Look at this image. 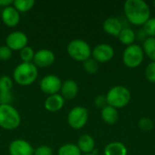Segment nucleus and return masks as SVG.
Here are the masks:
<instances>
[{
    "mask_svg": "<svg viewBox=\"0 0 155 155\" xmlns=\"http://www.w3.org/2000/svg\"><path fill=\"white\" fill-rule=\"evenodd\" d=\"M124 10L127 20L134 25H143L151 16V9L143 0H127Z\"/></svg>",
    "mask_w": 155,
    "mask_h": 155,
    "instance_id": "obj_1",
    "label": "nucleus"
},
{
    "mask_svg": "<svg viewBox=\"0 0 155 155\" xmlns=\"http://www.w3.org/2000/svg\"><path fill=\"white\" fill-rule=\"evenodd\" d=\"M38 76L37 67L33 63H21L14 70L13 80L19 85L27 86L35 83Z\"/></svg>",
    "mask_w": 155,
    "mask_h": 155,
    "instance_id": "obj_2",
    "label": "nucleus"
},
{
    "mask_svg": "<svg viewBox=\"0 0 155 155\" xmlns=\"http://www.w3.org/2000/svg\"><path fill=\"white\" fill-rule=\"evenodd\" d=\"M21 124L18 111L11 104H0V127L5 130H15Z\"/></svg>",
    "mask_w": 155,
    "mask_h": 155,
    "instance_id": "obj_3",
    "label": "nucleus"
},
{
    "mask_svg": "<svg viewBox=\"0 0 155 155\" xmlns=\"http://www.w3.org/2000/svg\"><path fill=\"white\" fill-rule=\"evenodd\" d=\"M107 104L115 109L123 108L127 105L131 100V92L124 85H116L112 87L105 95Z\"/></svg>",
    "mask_w": 155,
    "mask_h": 155,
    "instance_id": "obj_4",
    "label": "nucleus"
},
{
    "mask_svg": "<svg viewBox=\"0 0 155 155\" xmlns=\"http://www.w3.org/2000/svg\"><path fill=\"white\" fill-rule=\"evenodd\" d=\"M68 55L78 62H84L92 55V49L87 42L82 39L72 40L66 47Z\"/></svg>",
    "mask_w": 155,
    "mask_h": 155,
    "instance_id": "obj_5",
    "label": "nucleus"
},
{
    "mask_svg": "<svg viewBox=\"0 0 155 155\" xmlns=\"http://www.w3.org/2000/svg\"><path fill=\"white\" fill-rule=\"evenodd\" d=\"M144 53L143 47L139 45L133 44L128 45L123 54L124 64L129 68H136L143 63Z\"/></svg>",
    "mask_w": 155,
    "mask_h": 155,
    "instance_id": "obj_6",
    "label": "nucleus"
},
{
    "mask_svg": "<svg viewBox=\"0 0 155 155\" xmlns=\"http://www.w3.org/2000/svg\"><path fill=\"white\" fill-rule=\"evenodd\" d=\"M88 121V111L84 106H75L68 114L67 122L70 127L75 130L82 129Z\"/></svg>",
    "mask_w": 155,
    "mask_h": 155,
    "instance_id": "obj_7",
    "label": "nucleus"
},
{
    "mask_svg": "<svg viewBox=\"0 0 155 155\" xmlns=\"http://www.w3.org/2000/svg\"><path fill=\"white\" fill-rule=\"evenodd\" d=\"M62 81L54 74H48L43 77L39 83V87L43 93L48 95L58 94L61 90Z\"/></svg>",
    "mask_w": 155,
    "mask_h": 155,
    "instance_id": "obj_8",
    "label": "nucleus"
},
{
    "mask_svg": "<svg viewBox=\"0 0 155 155\" xmlns=\"http://www.w3.org/2000/svg\"><path fill=\"white\" fill-rule=\"evenodd\" d=\"M5 44L12 51H20L27 46L28 37L22 31H14L6 36Z\"/></svg>",
    "mask_w": 155,
    "mask_h": 155,
    "instance_id": "obj_9",
    "label": "nucleus"
},
{
    "mask_svg": "<svg viewBox=\"0 0 155 155\" xmlns=\"http://www.w3.org/2000/svg\"><path fill=\"white\" fill-rule=\"evenodd\" d=\"M92 55L98 63H106L114 55V49L108 44H99L92 50Z\"/></svg>",
    "mask_w": 155,
    "mask_h": 155,
    "instance_id": "obj_10",
    "label": "nucleus"
},
{
    "mask_svg": "<svg viewBox=\"0 0 155 155\" xmlns=\"http://www.w3.org/2000/svg\"><path fill=\"white\" fill-rule=\"evenodd\" d=\"M55 60V55L53 51L49 49H40L37 52H35L33 64L36 67L40 68H45L51 66Z\"/></svg>",
    "mask_w": 155,
    "mask_h": 155,
    "instance_id": "obj_11",
    "label": "nucleus"
},
{
    "mask_svg": "<svg viewBox=\"0 0 155 155\" xmlns=\"http://www.w3.org/2000/svg\"><path fill=\"white\" fill-rule=\"evenodd\" d=\"M10 155H34V148L25 140L16 139L11 142L8 147Z\"/></svg>",
    "mask_w": 155,
    "mask_h": 155,
    "instance_id": "obj_12",
    "label": "nucleus"
},
{
    "mask_svg": "<svg viewBox=\"0 0 155 155\" xmlns=\"http://www.w3.org/2000/svg\"><path fill=\"white\" fill-rule=\"evenodd\" d=\"M1 18L3 23L6 26L15 27L20 22V13L13 5H10L3 8L1 13Z\"/></svg>",
    "mask_w": 155,
    "mask_h": 155,
    "instance_id": "obj_13",
    "label": "nucleus"
},
{
    "mask_svg": "<svg viewBox=\"0 0 155 155\" xmlns=\"http://www.w3.org/2000/svg\"><path fill=\"white\" fill-rule=\"evenodd\" d=\"M103 28L107 34L114 36H118L120 32L124 28V25L119 18L111 16L104 20L103 24Z\"/></svg>",
    "mask_w": 155,
    "mask_h": 155,
    "instance_id": "obj_14",
    "label": "nucleus"
},
{
    "mask_svg": "<svg viewBox=\"0 0 155 155\" xmlns=\"http://www.w3.org/2000/svg\"><path fill=\"white\" fill-rule=\"evenodd\" d=\"M60 91H61V95L64 97V99L71 100L77 95L79 87L75 81L72 79H68L65 80L64 82H62V86Z\"/></svg>",
    "mask_w": 155,
    "mask_h": 155,
    "instance_id": "obj_15",
    "label": "nucleus"
},
{
    "mask_svg": "<svg viewBox=\"0 0 155 155\" xmlns=\"http://www.w3.org/2000/svg\"><path fill=\"white\" fill-rule=\"evenodd\" d=\"M64 99L59 94L48 95V97L45 101V108L51 113H55L60 111L64 107Z\"/></svg>",
    "mask_w": 155,
    "mask_h": 155,
    "instance_id": "obj_16",
    "label": "nucleus"
},
{
    "mask_svg": "<svg viewBox=\"0 0 155 155\" xmlns=\"http://www.w3.org/2000/svg\"><path fill=\"white\" fill-rule=\"evenodd\" d=\"M76 145L78 146L81 153H84V154H89L94 151L95 142L91 135L84 134L79 138Z\"/></svg>",
    "mask_w": 155,
    "mask_h": 155,
    "instance_id": "obj_17",
    "label": "nucleus"
},
{
    "mask_svg": "<svg viewBox=\"0 0 155 155\" xmlns=\"http://www.w3.org/2000/svg\"><path fill=\"white\" fill-rule=\"evenodd\" d=\"M101 117L105 124L113 125L117 123L119 119V113L114 107L106 105L101 111Z\"/></svg>",
    "mask_w": 155,
    "mask_h": 155,
    "instance_id": "obj_18",
    "label": "nucleus"
},
{
    "mask_svg": "<svg viewBox=\"0 0 155 155\" xmlns=\"http://www.w3.org/2000/svg\"><path fill=\"white\" fill-rule=\"evenodd\" d=\"M126 146L120 142H113L108 143L104 148V155H127Z\"/></svg>",
    "mask_w": 155,
    "mask_h": 155,
    "instance_id": "obj_19",
    "label": "nucleus"
},
{
    "mask_svg": "<svg viewBox=\"0 0 155 155\" xmlns=\"http://www.w3.org/2000/svg\"><path fill=\"white\" fill-rule=\"evenodd\" d=\"M118 37H119V40L121 41V43L127 46L133 45L136 39L135 32L132 28L127 27V26H124V28L120 32Z\"/></svg>",
    "mask_w": 155,
    "mask_h": 155,
    "instance_id": "obj_20",
    "label": "nucleus"
},
{
    "mask_svg": "<svg viewBox=\"0 0 155 155\" xmlns=\"http://www.w3.org/2000/svg\"><path fill=\"white\" fill-rule=\"evenodd\" d=\"M143 50L152 62H155V37H146L143 43Z\"/></svg>",
    "mask_w": 155,
    "mask_h": 155,
    "instance_id": "obj_21",
    "label": "nucleus"
},
{
    "mask_svg": "<svg viewBox=\"0 0 155 155\" xmlns=\"http://www.w3.org/2000/svg\"><path fill=\"white\" fill-rule=\"evenodd\" d=\"M35 2L34 0H15L13 3V6L19 12V13H25L31 10Z\"/></svg>",
    "mask_w": 155,
    "mask_h": 155,
    "instance_id": "obj_22",
    "label": "nucleus"
},
{
    "mask_svg": "<svg viewBox=\"0 0 155 155\" xmlns=\"http://www.w3.org/2000/svg\"><path fill=\"white\" fill-rule=\"evenodd\" d=\"M81 151L78 146L74 143H66L58 149L57 155H81Z\"/></svg>",
    "mask_w": 155,
    "mask_h": 155,
    "instance_id": "obj_23",
    "label": "nucleus"
},
{
    "mask_svg": "<svg viewBox=\"0 0 155 155\" xmlns=\"http://www.w3.org/2000/svg\"><path fill=\"white\" fill-rule=\"evenodd\" d=\"M84 63V69L85 70L86 73L90 74H94L98 72L99 70V65H98V62L96 60H94V58H88L87 60H85Z\"/></svg>",
    "mask_w": 155,
    "mask_h": 155,
    "instance_id": "obj_24",
    "label": "nucleus"
},
{
    "mask_svg": "<svg viewBox=\"0 0 155 155\" xmlns=\"http://www.w3.org/2000/svg\"><path fill=\"white\" fill-rule=\"evenodd\" d=\"M35 52L30 46H25L22 50H20V58L23 63H32Z\"/></svg>",
    "mask_w": 155,
    "mask_h": 155,
    "instance_id": "obj_25",
    "label": "nucleus"
},
{
    "mask_svg": "<svg viewBox=\"0 0 155 155\" xmlns=\"http://www.w3.org/2000/svg\"><path fill=\"white\" fill-rule=\"evenodd\" d=\"M14 81L7 75L0 77V93H8L11 92L13 88Z\"/></svg>",
    "mask_w": 155,
    "mask_h": 155,
    "instance_id": "obj_26",
    "label": "nucleus"
},
{
    "mask_svg": "<svg viewBox=\"0 0 155 155\" xmlns=\"http://www.w3.org/2000/svg\"><path fill=\"white\" fill-rule=\"evenodd\" d=\"M143 30L148 37H155V17H150V19L143 25Z\"/></svg>",
    "mask_w": 155,
    "mask_h": 155,
    "instance_id": "obj_27",
    "label": "nucleus"
},
{
    "mask_svg": "<svg viewBox=\"0 0 155 155\" xmlns=\"http://www.w3.org/2000/svg\"><path fill=\"white\" fill-rule=\"evenodd\" d=\"M139 128L143 131V132H149L153 128V123L150 118L147 117H143L139 120L138 122Z\"/></svg>",
    "mask_w": 155,
    "mask_h": 155,
    "instance_id": "obj_28",
    "label": "nucleus"
},
{
    "mask_svg": "<svg viewBox=\"0 0 155 155\" xmlns=\"http://www.w3.org/2000/svg\"><path fill=\"white\" fill-rule=\"evenodd\" d=\"M145 77L151 82L155 83V62H151L145 68Z\"/></svg>",
    "mask_w": 155,
    "mask_h": 155,
    "instance_id": "obj_29",
    "label": "nucleus"
},
{
    "mask_svg": "<svg viewBox=\"0 0 155 155\" xmlns=\"http://www.w3.org/2000/svg\"><path fill=\"white\" fill-rule=\"evenodd\" d=\"M12 50L6 45L0 46V60L7 61L12 57Z\"/></svg>",
    "mask_w": 155,
    "mask_h": 155,
    "instance_id": "obj_30",
    "label": "nucleus"
},
{
    "mask_svg": "<svg viewBox=\"0 0 155 155\" xmlns=\"http://www.w3.org/2000/svg\"><path fill=\"white\" fill-rule=\"evenodd\" d=\"M34 155H53V150L47 145H41L34 151Z\"/></svg>",
    "mask_w": 155,
    "mask_h": 155,
    "instance_id": "obj_31",
    "label": "nucleus"
},
{
    "mask_svg": "<svg viewBox=\"0 0 155 155\" xmlns=\"http://www.w3.org/2000/svg\"><path fill=\"white\" fill-rule=\"evenodd\" d=\"M13 101V94L11 92L0 93V104H11Z\"/></svg>",
    "mask_w": 155,
    "mask_h": 155,
    "instance_id": "obj_32",
    "label": "nucleus"
},
{
    "mask_svg": "<svg viewBox=\"0 0 155 155\" xmlns=\"http://www.w3.org/2000/svg\"><path fill=\"white\" fill-rule=\"evenodd\" d=\"M94 104L97 107L103 109L104 107H105L107 104V101H106V97L104 95H98L95 99H94Z\"/></svg>",
    "mask_w": 155,
    "mask_h": 155,
    "instance_id": "obj_33",
    "label": "nucleus"
},
{
    "mask_svg": "<svg viewBox=\"0 0 155 155\" xmlns=\"http://www.w3.org/2000/svg\"><path fill=\"white\" fill-rule=\"evenodd\" d=\"M13 3H14V1H12V0H0V7L5 8V7L13 5Z\"/></svg>",
    "mask_w": 155,
    "mask_h": 155,
    "instance_id": "obj_34",
    "label": "nucleus"
},
{
    "mask_svg": "<svg viewBox=\"0 0 155 155\" xmlns=\"http://www.w3.org/2000/svg\"><path fill=\"white\" fill-rule=\"evenodd\" d=\"M135 35H136V37L138 36V38H139L140 40H142V39H143V41L146 39V36H147V35H146V34L144 33V31H143V29H140V30L137 32V34L135 33Z\"/></svg>",
    "mask_w": 155,
    "mask_h": 155,
    "instance_id": "obj_35",
    "label": "nucleus"
},
{
    "mask_svg": "<svg viewBox=\"0 0 155 155\" xmlns=\"http://www.w3.org/2000/svg\"><path fill=\"white\" fill-rule=\"evenodd\" d=\"M84 155H95V154H94V153H89V154H84Z\"/></svg>",
    "mask_w": 155,
    "mask_h": 155,
    "instance_id": "obj_36",
    "label": "nucleus"
},
{
    "mask_svg": "<svg viewBox=\"0 0 155 155\" xmlns=\"http://www.w3.org/2000/svg\"><path fill=\"white\" fill-rule=\"evenodd\" d=\"M153 5H154V8H155V1L153 2Z\"/></svg>",
    "mask_w": 155,
    "mask_h": 155,
    "instance_id": "obj_37",
    "label": "nucleus"
}]
</instances>
